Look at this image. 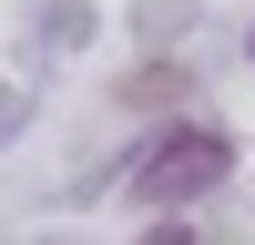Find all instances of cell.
<instances>
[{
  "label": "cell",
  "mask_w": 255,
  "mask_h": 245,
  "mask_svg": "<svg viewBox=\"0 0 255 245\" xmlns=\"http://www.w3.org/2000/svg\"><path fill=\"white\" fill-rule=\"evenodd\" d=\"M235 174V143L215 133V122H174V133H153L133 153V204H153V215H174V204H194V194H215V184Z\"/></svg>",
  "instance_id": "1"
},
{
  "label": "cell",
  "mask_w": 255,
  "mask_h": 245,
  "mask_svg": "<svg viewBox=\"0 0 255 245\" xmlns=\"http://www.w3.org/2000/svg\"><path fill=\"white\" fill-rule=\"evenodd\" d=\"M143 245H194V235H184V225H153V235H143Z\"/></svg>",
  "instance_id": "2"
}]
</instances>
